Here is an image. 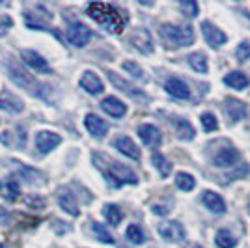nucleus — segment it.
<instances>
[{
  "instance_id": "nucleus-1",
  "label": "nucleus",
  "mask_w": 250,
  "mask_h": 248,
  "mask_svg": "<svg viewBox=\"0 0 250 248\" xmlns=\"http://www.w3.org/2000/svg\"><path fill=\"white\" fill-rule=\"evenodd\" d=\"M86 11L97 24H101L104 30L112 32V34H120L127 24V17L112 4L92 2V4H88Z\"/></svg>"
},
{
  "instance_id": "nucleus-2",
  "label": "nucleus",
  "mask_w": 250,
  "mask_h": 248,
  "mask_svg": "<svg viewBox=\"0 0 250 248\" xmlns=\"http://www.w3.org/2000/svg\"><path fill=\"white\" fill-rule=\"evenodd\" d=\"M92 159H94V165L103 172V176L108 181H114L116 185H136L138 183V177L129 166L122 165L110 157L101 155V153H94Z\"/></svg>"
},
{
  "instance_id": "nucleus-3",
  "label": "nucleus",
  "mask_w": 250,
  "mask_h": 248,
  "mask_svg": "<svg viewBox=\"0 0 250 248\" xmlns=\"http://www.w3.org/2000/svg\"><path fill=\"white\" fill-rule=\"evenodd\" d=\"M159 36L167 49H181L194 43V30L188 24H172L165 22L159 28Z\"/></svg>"
},
{
  "instance_id": "nucleus-4",
  "label": "nucleus",
  "mask_w": 250,
  "mask_h": 248,
  "mask_svg": "<svg viewBox=\"0 0 250 248\" xmlns=\"http://www.w3.org/2000/svg\"><path fill=\"white\" fill-rule=\"evenodd\" d=\"M4 67H6L8 77H10L11 83L15 84V86H19V88H22V90H26V92L32 93V95H43L38 88H45V86L38 83L28 71H24L19 63H15L13 60H6Z\"/></svg>"
},
{
  "instance_id": "nucleus-5",
  "label": "nucleus",
  "mask_w": 250,
  "mask_h": 248,
  "mask_svg": "<svg viewBox=\"0 0 250 248\" xmlns=\"http://www.w3.org/2000/svg\"><path fill=\"white\" fill-rule=\"evenodd\" d=\"M106 75H108V81H110V84L114 86L116 90L124 92L125 95H129L131 99H135V101H147V99H149V97H147L146 93L142 92L140 88H136V86H133V84L129 83V81H125L124 77H120L118 73L108 71Z\"/></svg>"
},
{
  "instance_id": "nucleus-6",
  "label": "nucleus",
  "mask_w": 250,
  "mask_h": 248,
  "mask_svg": "<svg viewBox=\"0 0 250 248\" xmlns=\"http://www.w3.org/2000/svg\"><path fill=\"white\" fill-rule=\"evenodd\" d=\"M159 235L168 241V243H183L187 233H185V227L181 226L177 220H165L157 226Z\"/></svg>"
},
{
  "instance_id": "nucleus-7",
  "label": "nucleus",
  "mask_w": 250,
  "mask_h": 248,
  "mask_svg": "<svg viewBox=\"0 0 250 248\" xmlns=\"http://www.w3.org/2000/svg\"><path fill=\"white\" fill-rule=\"evenodd\" d=\"M65 38H67V41L71 43L73 47H79V49H83L88 45L90 41V38H92V30L83 24V22H71L69 26H67V30H65Z\"/></svg>"
},
{
  "instance_id": "nucleus-8",
  "label": "nucleus",
  "mask_w": 250,
  "mask_h": 248,
  "mask_svg": "<svg viewBox=\"0 0 250 248\" xmlns=\"http://www.w3.org/2000/svg\"><path fill=\"white\" fill-rule=\"evenodd\" d=\"M34 142H36V149L42 155H47V153H51L52 149H56L58 145L62 144V136L58 133H52V131H40V133H36Z\"/></svg>"
},
{
  "instance_id": "nucleus-9",
  "label": "nucleus",
  "mask_w": 250,
  "mask_h": 248,
  "mask_svg": "<svg viewBox=\"0 0 250 248\" xmlns=\"http://www.w3.org/2000/svg\"><path fill=\"white\" fill-rule=\"evenodd\" d=\"M241 153L239 149H235L233 145H224V147H219L213 155H211V161L215 166H220V168H228V166H235L239 163Z\"/></svg>"
},
{
  "instance_id": "nucleus-10",
  "label": "nucleus",
  "mask_w": 250,
  "mask_h": 248,
  "mask_svg": "<svg viewBox=\"0 0 250 248\" xmlns=\"http://www.w3.org/2000/svg\"><path fill=\"white\" fill-rule=\"evenodd\" d=\"M129 43L142 54H151L153 52V38L147 28H136L129 36Z\"/></svg>"
},
{
  "instance_id": "nucleus-11",
  "label": "nucleus",
  "mask_w": 250,
  "mask_h": 248,
  "mask_svg": "<svg viewBox=\"0 0 250 248\" xmlns=\"http://www.w3.org/2000/svg\"><path fill=\"white\" fill-rule=\"evenodd\" d=\"M202 34H204V40L208 43L211 49H219L220 45L228 41V36L220 30L219 26H215L213 22L204 21L202 22Z\"/></svg>"
},
{
  "instance_id": "nucleus-12",
  "label": "nucleus",
  "mask_w": 250,
  "mask_h": 248,
  "mask_svg": "<svg viewBox=\"0 0 250 248\" xmlns=\"http://www.w3.org/2000/svg\"><path fill=\"white\" fill-rule=\"evenodd\" d=\"M21 60L30 69H34L36 73H49L51 71V65H49V62L43 58L40 52L32 51V49H24V51H21Z\"/></svg>"
},
{
  "instance_id": "nucleus-13",
  "label": "nucleus",
  "mask_w": 250,
  "mask_h": 248,
  "mask_svg": "<svg viewBox=\"0 0 250 248\" xmlns=\"http://www.w3.org/2000/svg\"><path fill=\"white\" fill-rule=\"evenodd\" d=\"M84 127L88 129V133L95 138H104L108 133V124L104 122L103 118L95 116V114H86L84 118Z\"/></svg>"
},
{
  "instance_id": "nucleus-14",
  "label": "nucleus",
  "mask_w": 250,
  "mask_h": 248,
  "mask_svg": "<svg viewBox=\"0 0 250 248\" xmlns=\"http://www.w3.org/2000/svg\"><path fill=\"white\" fill-rule=\"evenodd\" d=\"M13 166H15V172L19 174L21 179H24L26 183H30V185H43L45 181V176H43L40 170H36V168H30L28 165H24V163H17V161H13Z\"/></svg>"
},
{
  "instance_id": "nucleus-15",
  "label": "nucleus",
  "mask_w": 250,
  "mask_h": 248,
  "mask_svg": "<svg viewBox=\"0 0 250 248\" xmlns=\"http://www.w3.org/2000/svg\"><path fill=\"white\" fill-rule=\"evenodd\" d=\"M79 84H81V88L86 90L90 95H99V93L104 90L103 81H101L99 75H95L94 71H84L83 77H81V81H79Z\"/></svg>"
},
{
  "instance_id": "nucleus-16",
  "label": "nucleus",
  "mask_w": 250,
  "mask_h": 248,
  "mask_svg": "<svg viewBox=\"0 0 250 248\" xmlns=\"http://www.w3.org/2000/svg\"><path fill=\"white\" fill-rule=\"evenodd\" d=\"M165 90H167L172 97L176 99H188L190 97V88L185 81H181L179 77H170L165 84Z\"/></svg>"
},
{
  "instance_id": "nucleus-17",
  "label": "nucleus",
  "mask_w": 250,
  "mask_h": 248,
  "mask_svg": "<svg viewBox=\"0 0 250 248\" xmlns=\"http://www.w3.org/2000/svg\"><path fill=\"white\" fill-rule=\"evenodd\" d=\"M58 204H60V207H62L67 215H71V217H79L81 215L79 202H77V198H75V194L69 188H62L58 192Z\"/></svg>"
},
{
  "instance_id": "nucleus-18",
  "label": "nucleus",
  "mask_w": 250,
  "mask_h": 248,
  "mask_svg": "<svg viewBox=\"0 0 250 248\" xmlns=\"http://www.w3.org/2000/svg\"><path fill=\"white\" fill-rule=\"evenodd\" d=\"M202 202L215 215H224L226 213V202H224V198L220 196V194H217V192H213V190H204Z\"/></svg>"
},
{
  "instance_id": "nucleus-19",
  "label": "nucleus",
  "mask_w": 250,
  "mask_h": 248,
  "mask_svg": "<svg viewBox=\"0 0 250 248\" xmlns=\"http://www.w3.org/2000/svg\"><path fill=\"white\" fill-rule=\"evenodd\" d=\"M138 136H140V140L146 145H149V147H157V145L163 142L161 131L151 124L140 125V127H138Z\"/></svg>"
},
{
  "instance_id": "nucleus-20",
  "label": "nucleus",
  "mask_w": 250,
  "mask_h": 248,
  "mask_svg": "<svg viewBox=\"0 0 250 248\" xmlns=\"http://www.w3.org/2000/svg\"><path fill=\"white\" fill-rule=\"evenodd\" d=\"M114 147L122 155L129 157L133 161H140V149H138V145L129 136H118L114 140Z\"/></svg>"
},
{
  "instance_id": "nucleus-21",
  "label": "nucleus",
  "mask_w": 250,
  "mask_h": 248,
  "mask_svg": "<svg viewBox=\"0 0 250 248\" xmlns=\"http://www.w3.org/2000/svg\"><path fill=\"white\" fill-rule=\"evenodd\" d=\"M0 194L6 202H15L17 198L21 196V185L15 177H4L0 181Z\"/></svg>"
},
{
  "instance_id": "nucleus-22",
  "label": "nucleus",
  "mask_w": 250,
  "mask_h": 248,
  "mask_svg": "<svg viewBox=\"0 0 250 248\" xmlns=\"http://www.w3.org/2000/svg\"><path fill=\"white\" fill-rule=\"evenodd\" d=\"M101 108L108 114L110 118H124L125 112H127V106L122 99H118L114 95H108L101 101Z\"/></svg>"
},
{
  "instance_id": "nucleus-23",
  "label": "nucleus",
  "mask_w": 250,
  "mask_h": 248,
  "mask_svg": "<svg viewBox=\"0 0 250 248\" xmlns=\"http://www.w3.org/2000/svg\"><path fill=\"white\" fill-rule=\"evenodd\" d=\"M224 110H226V116L229 118V122H241L247 116V104L239 101V99L228 97L226 104H224Z\"/></svg>"
},
{
  "instance_id": "nucleus-24",
  "label": "nucleus",
  "mask_w": 250,
  "mask_h": 248,
  "mask_svg": "<svg viewBox=\"0 0 250 248\" xmlns=\"http://www.w3.org/2000/svg\"><path fill=\"white\" fill-rule=\"evenodd\" d=\"M0 108L6 110V112H13V114H19L24 110V103H22L19 97H15L13 93H0Z\"/></svg>"
},
{
  "instance_id": "nucleus-25",
  "label": "nucleus",
  "mask_w": 250,
  "mask_h": 248,
  "mask_svg": "<svg viewBox=\"0 0 250 248\" xmlns=\"http://www.w3.org/2000/svg\"><path fill=\"white\" fill-rule=\"evenodd\" d=\"M172 127L176 131L177 138L181 140H192L194 138V127L183 118H172Z\"/></svg>"
},
{
  "instance_id": "nucleus-26",
  "label": "nucleus",
  "mask_w": 250,
  "mask_h": 248,
  "mask_svg": "<svg viewBox=\"0 0 250 248\" xmlns=\"http://www.w3.org/2000/svg\"><path fill=\"white\" fill-rule=\"evenodd\" d=\"M224 83L233 90H245L249 86V77L241 71H231L224 77Z\"/></svg>"
},
{
  "instance_id": "nucleus-27",
  "label": "nucleus",
  "mask_w": 250,
  "mask_h": 248,
  "mask_svg": "<svg viewBox=\"0 0 250 248\" xmlns=\"http://www.w3.org/2000/svg\"><path fill=\"white\" fill-rule=\"evenodd\" d=\"M151 163H153V166L157 168V172H159V176L161 177L170 176V172H172V165H170V161H168L163 153H159V151L151 153Z\"/></svg>"
},
{
  "instance_id": "nucleus-28",
  "label": "nucleus",
  "mask_w": 250,
  "mask_h": 248,
  "mask_svg": "<svg viewBox=\"0 0 250 248\" xmlns=\"http://www.w3.org/2000/svg\"><path fill=\"white\" fill-rule=\"evenodd\" d=\"M92 233L95 235L97 241H101L103 245H114V237L108 231V227L101 224V222H92Z\"/></svg>"
},
{
  "instance_id": "nucleus-29",
  "label": "nucleus",
  "mask_w": 250,
  "mask_h": 248,
  "mask_svg": "<svg viewBox=\"0 0 250 248\" xmlns=\"http://www.w3.org/2000/svg\"><path fill=\"white\" fill-rule=\"evenodd\" d=\"M188 65L194 69V71L198 73H208L209 65H208V56L204 54V52H192V54H188Z\"/></svg>"
},
{
  "instance_id": "nucleus-30",
  "label": "nucleus",
  "mask_w": 250,
  "mask_h": 248,
  "mask_svg": "<svg viewBox=\"0 0 250 248\" xmlns=\"http://www.w3.org/2000/svg\"><path fill=\"white\" fill-rule=\"evenodd\" d=\"M103 217L106 218L108 224L118 226V224L122 222V218H124V213H122V209L116 206V204H106V206L103 207Z\"/></svg>"
},
{
  "instance_id": "nucleus-31",
  "label": "nucleus",
  "mask_w": 250,
  "mask_h": 248,
  "mask_svg": "<svg viewBox=\"0 0 250 248\" xmlns=\"http://www.w3.org/2000/svg\"><path fill=\"white\" fill-rule=\"evenodd\" d=\"M125 237H127L129 243H133V245H142L146 241V233H144V229L138 226V224H129L127 229H125Z\"/></svg>"
},
{
  "instance_id": "nucleus-32",
  "label": "nucleus",
  "mask_w": 250,
  "mask_h": 248,
  "mask_svg": "<svg viewBox=\"0 0 250 248\" xmlns=\"http://www.w3.org/2000/svg\"><path fill=\"white\" fill-rule=\"evenodd\" d=\"M215 243L219 248H233L237 245V239L233 237V233L228 229H219L215 235Z\"/></svg>"
},
{
  "instance_id": "nucleus-33",
  "label": "nucleus",
  "mask_w": 250,
  "mask_h": 248,
  "mask_svg": "<svg viewBox=\"0 0 250 248\" xmlns=\"http://www.w3.org/2000/svg\"><path fill=\"white\" fill-rule=\"evenodd\" d=\"M176 185L177 188L188 192V190H192L196 186V179L190 176V174H187V172H179V174H176Z\"/></svg>"
},
{
  "instance_id": "nucleus-34",
  "label": "nucleus",
  "mask_w": 250,
  "mask_h": 248,
  "mask_svg": "<svg viewBox=\"0 0 250 248\" xmlns=\"http://www.w3.org/2000/svg\"><path fill=\"white\" fill-rule=\"evenodd\" d=\"M200 122H202L204 131H208V133H211V131H217V129H219V120L215 118V114L204 112L202 116H200Z\"/></svg>"
},
{
  "instance_id": "nucleus-35",
  "label": "nucleus",
  "mask_w": 250,
  "mask_h": 248,
  "mask_svg": "<svg viewBox=\"0 0 250 248\" xmlns=\"http://www.w3.org/2000/svg\"><path fill=\"white\" fill-rule=\"evenodd\" d=\"M124 69L129 73V75H133L135 79H140V81L146 79V77H144V69H142L136 62H131V60H129V62H124Z\"/></svg>"
},
{
  "instance_id": "nucleus-36",
  "label": "nucleus",
  "mask_w": 250,
  "mask_h": 248,
  "mask_svg": "<svg viewBox=\"0 0 250 248\" xmlns=\"http://www.w3.org/2000/svg\"><path fill=\"white\" fill-rule=\"evenodd\" d=\"M235 58L239 60V62H247L250 58V43L249 41H243L237 45V49H235Z\"/></svg>"
},
{
  "instance_id": "nucleus-37",
  "label": "nucleus",
  "mask_w": 250,
  "mask_h": 248,
  "mask_svg": "<svg viewBox=\"0 0 250 248\" xmlns=\"http://www.w3.org/2000/svg\"><path fill=\"white\" fill-rule=\"evenodd\" d=\"M179 8H181V11H183L187 17H196V15H198V4H196V2H181Z\"/></svg>"
},
{
  "instance_id": "nucleus-38",
  "label": "nucleus",
  "mask_w": 250,
  "mask_h": 248,
  "mask_svg": "<svg viewBox=\"0 0 250 248\" xmlns=\"http://www.w3.org/2000/svg\"><path fill=\"white\" fill-rule=\"evenodd\" d=\"M26 206L34 207V209H43L45 207V200L40 198L38 194H30V196L26 198Z\"/></svg>"
},
{
  "instance_id": "nucleus-39",
  "label": "nucleus",
  "mask_w": 250,
  "mask_h": 248,
  "mask_svg": "<svg viewBox=\"0 0 250 248\" xmlns=\"http://www.w3.org/2000/svg\"><path fill=\"white\" fill-rule=\"evenodd\" d=\"M10 222H11V213L8 209L0 207V226H6V224H10Z\"/></svg>"
},
{
  "instance_id": "nucleus-40",
  "label": "nucleus",
  "mask_w": 250,
  "mask_h": 248,
  "mask_svg": "<svg viewBox=\"0 0 250 248\" xmlns=\"http://www.w3.org/2000/svg\"><path fill=\"white\" fill-rule=\"evenodd\" d=\"M151 211H153L155 215H167L168 213V209L165 206H153L151 207Z\"/></svg>"
},
{
  "instance_id": "nucleus-41",
  "label": "nucleus",
  "mask_w": 250,
  "mask_h": 248,
  "mask_svg": "<svg viewBox=\"0 0 250 248\" xmlns=\"http://www.w3.org/2000/svg\"><path fill=\"white\" fill-rule=\"evenodd\" d=\"M249 213H250V200H249Z\"/></svg>"
},
{
  "instance_id": "nucleus-42",
  "label": "nucleus",
  "mask_w": 250,
  "mask_h": 248,
  "mask_svg": "<svg viewBox=\"0 0 250 248\" xmlns=\"http://www.w3.org/2000/svg\"><path fill=\"white\" fill-rule=\"evenodd\" d=\"M0 248H4V245H2V243H0Z\"/></svg>"
},
{
  "instance_id": "nucleus-43",
  "label": "nucleus",
  "mask_w": 250,
  "mask_h": 248,
  "mask_svg": "<svg viewBox=\"0 0 250 248\" xmlns=\"http://www.w3.org/2000/svg\"><path fill=\"white\" fill-rule=\"evenodd\" d=\"M196 248H202V247H196Z\"/></svg>"
}]
</instances>
